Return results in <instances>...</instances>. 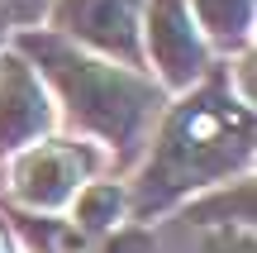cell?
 Wrapping results in <instances>:
<instances>
[{"instance_id":"1","label":"cell","mask_w":257,"mask_h":253,"mask_svg":"<svg viewBox=\"0 0 257 253\" xmlns=\"http://www.w3.org/2000/svg\"><path fill=\"white\" fill-rule=\"evenodd\" d=\"M248 143H252L248 110H238L219 86H205L200 96H191L172 115V124L162 134V148H157L153 167H148V187H143L138 210L167 206L181 191L224 177L229 167H238L248 158Z\"/></svg>"},{"instance_id":"2","label":"cell","mask_w":257,"mask_h":253,"mask_svg":"<svg viewBox=\"0 0 257 253\" xmlns=\"http://www.w3.org/2000/svg\"><path fill=\"white\" fill-rule=\"evenodd\" d=\"M34 53L48 62L53 81L72 101V120L105 134L110 143H128L138 134L148 105H153V91L138 76H124L114 67H100V62H86V57L67 53L57 43H34Z\"/></svg>"},{"instance_id":"3","label":"cell","mask_w":257,"mask_h":253,"mask_svg":"<svg viewBox=\"0 0 257 253\" xmlns=\"http://www.w3.org/2000/svg\"><path fill=\"white\" fill-rule=\"evenodd\" d=\"M148 48H153L157 67L167 72V81L186 86L205 72V43L191 29L186 15V0H153V15H148Z\"/></svg>"},{"instance_id":"4","label":"cell","mask_w":257,"mask_h":253,"mask_svg":"<svg viewBox=\"0 0 257 253\" xmlns=\"http://www.w3.org/2000/svg\"><path fill=\"white\" fill-rule=\"evenodd\" d=\"M86 177V153L62 148V143H48V148H34L29 158H19L15 167V196L34 210H53L81 187Z\"/></svg>"},{"instance_id":"5","label":"cell","mask_w":257,"mask_h":253,"mask_svg":"<svg viewBox=\"0 0 257 253\" xmlns=\"http://www.w3.org/2000/svg\"><path fill=\"white\" fill-rule=\"evenodd\" d=\"M57 24L105 53L134 57V24H138V0H62Z\"/></svg>"},{"instance_id":"6","label":"cell","mask_w":257,"mask_h":253,"mask_svg":"<svg viewBox=\"0 0 257 253\" xmlns=\"http://www.w3.org/2000/svg\"><path fill=\"white\" fill-rule=\"evenodd\" d=\"M48 129V105L38 81L29 76L24 62L10 57L0 67V148H15V143L34 139V134Z\"/></svg>"},{"instance_id":"7","label":"cell","mask_w":257,"mask_h":253,"mask_svg":"<svg viewBox=\"0 0 257 253\" xmlns=\"http://www.w3.org/2000/svg\"><path fill=\"white\" fill-rule=\"evenodd\" d=\"M119 210H124L119 187L95 182V187H86L81 196H76V225H81V234H100V229H110L114 220H119Z\"/></svg>"},{"instance_id":"8","label":"cell","mask_w":257,"mask_h":253,"mask_svg":"<svg viewBox=\"0 0 257 253\" xmlns=\"http://www.w3.org/2000/svg\"><path fill=\"white\" fill-rule=\"evenodd\" d=\"M195 5H200L205 29L219 38H243L252 24V0H195Z\"/></svg>"},{"instance_id":"9","label":"cell","mask_w":257,"mask_h":253,"mask_svg":"<svg viewBox=\"0 0 257 253\" xmlns=\"http://www.w3.org/2000/svg\"><path fill=\"white\" fill-rule=\"evenodd\" d=\"M205 253H252V229L243 225L238 234H219V239H210V244H205Z\"/></svg>"},{"instance_id":"10","label":"cell","mask_w":257,"mask_h":253,"mask_svg":"<svg viewBox=\"0 0 257 253\" xmlns=\"http://www.w3.org/2000/svg\"><path fill=\"white\" fill-rule=\"evenodd\" d=\"M38 5H43V0H0V10H5V15H34Z\"/></svg>"}]
</instances>
